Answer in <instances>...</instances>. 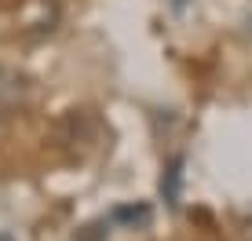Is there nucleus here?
Returning <instances> with one entry per match:
<instances>
[{
    "mask_svg": "<svg viewBox=\"0 0 252 241\" xmlns=\"http://www.w3.org/2000/svg\"><path fill=\"white\" fill-rule=\"evenodd\" d=\"M114 223H139V227H146V223H150V209H146V205H139V209H132V205H121V209H114V216H110Z\"/></svg>",
    "mask_w": 252,
    "mask_h": 241,
    "instance_id": "7ed1b4c3",
    "label": "nucleus"
},
{
    "mask_svg": "<svg viewBox=\"0 0 252 241\" xmlns=\"http://www.w3.org/2000/svg\"><path fill=\"white\" fill-rule=\"evenodd\" d=\"M26 91H30V81L11 66H0V117L15 114L26 102Z\"/></svg>",
    "mask_w": 252,
    "mask_h": 241,
    "instance_id": "f257e3e1",
    "label": "nucleus"
},
{
    "mask_svg": "<svg viewBox=\"0 0 252 241\" xmlns=\"http://www.w3.org/2000/svg\"><path fill=\"white\" fill-rule=\"evenodd\" d=\"M187 4H190V0H172V11L183 15V11H187Z\"/></svg>",
    "mask_w": 252,
    "mask_h": 241,
    "instance_id": "20e7f679",
    "label": "nucleus"
},
{
    "mask_svg": "<svg viewBox=\"0 0 252 241\" xmlns=\"http://www.w3.org/2000/svg\"><path fill=\"white\" fill-rule=\"evenodd\" d=\"M179 194H183V157H172L161 176V197L168 201V209H179Z\"/></svg>",
    "mask_w": 252,
    "mask_h": 241,
    "instance_id": "f03ea898",
    "label": "nucleus"
}]
</instances>
